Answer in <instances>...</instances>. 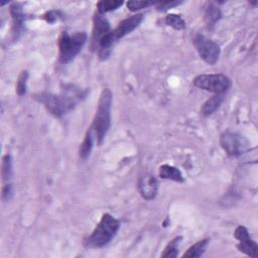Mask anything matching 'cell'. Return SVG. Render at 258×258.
I'll return each instance as SVG.
<instances>
[{"label":"cell","instance_id":"cell-23","mask_svg":"<svg viewBox=\"0 0 258 258\" xmlns=\"http://www.w3.org/2000/svg\"><path fill=\"white\" fill-rule=\"evenodd\" d=\"M127 7L130 11L132 12H136L138 10H141L143 8H147L151 5H156L157 2H153V1H128L127 3Z\"/></svg>","mask_w":258,"mask_h":258},{"label":"cell","instance_id":"cell-13","mask_svg":"<svg viewBox=\"0 0 258 258\" xmlns=\"http://www.w3.org/2000/svg\"><path fill=\"white\" fill-rule=\"evenodd\" d=\"M159 176L162 179H169L176 182H183L184 177L181 173V171L172 165L169 164H162L159 167Z\"/></svg>","mask_w":258,"mask_h":258},{"label":"cell","instance_id":"cell-15","mask_svg":"<svg viewBox=\"0 0 258 258\" xmlns=\"http://www.w3.org/2000/svg\"><path fill=\"white\" fill-rule=\"evenodd\" d=\"M222 17V12L220 10V8L214 4V3H210L208 5V7L205 10V22L209 27L214 26Z\"/></svg>","mask_w":258,"mask_h":258},{"label":"cell","instance_id":"cell-3","mask_svg":"<svg viewBox=\"0 0 258 258\" xmlns=\"http://www.w3.org/2000/svg\"><path fill=\"white\" fill-rule=\"evenodd\" d=\"M119 228V221L112 215L106 213L102 216L92 234L85 241V245L90 248H102L112 241Z\"/></svg>","mask_w":258,"mask_h":258},{"label":"cell","instance_id":"cell-11","mask_svg":"<svg viewBox=\"0 0 258 258\" xmlns=\"http://www.w3.org/2000/svg\"><path fill=\"white\" fill-rule=\"evenodd\" d=\"M137 188L140 196L144 200L152 201L155 199L157 195V189H158L157 180L150 173H144L138 179Z\"/></svg>","mask_w":258,"mask_h":258},{"label":"cell","instance_id":"cell-19","mask_svg":"<svg viewBox=\"0 0 258 258\" xmlns=\"http://www.w3.org/2000/svg\"><path fill=\"white\" fill-rule=\"evenodd\" d=\"M164 22L167 26H170L176 30H182L185 28V22L183 18L178 14H173V13L167 14L165 16Z\"/></svg>","mask_w":258,"mask_h":258},{"label":"cell","instance_id":"cell-24","mask_svg":"<svg viewBox=\"0 0 258 258\" xmlns=\"http://www.w3.org/2000/svg\"><path fill=\"white\" fill-rule=\"evenodd\" d=\"M179 4H181V1H161V2H157L156 7H157V10L159 11H166Z\"/></svg>","mask_w":258,"mask_h":258},{"label":"cell","instance_id":"cell-6","mask_svg":"<svg viewBox=\"0 0 258 258\" xmlns=\"http://www.w3.org/2000/svg\"><path fill=\"white\" fill-rule=\"evenodd\" d=\"M192 43L205 62L213 66L218 61L221 50L218 43L214 40L203 34H197L192 39Z\"/></svg>","mask_w":258,"mask_h":258},{"label":"cell","instance_id":"cell-17","mask_svg":"<svg viewBox=\"0 0 258 258\" xmlns=\"http://www.w3.org/2000/svg\"><path fill=\"white\" fill-rule=\"evenodd\" d=\"M92 127L89 128V130L87 131L86 135H85V138L80 146V150H79V155L80 157L83 159V160H86L89 156H90V153L92 151V148H93V136H92Z\"/></svg>","mask_w":258,"mask_h":258},{"label":"cell","instance_id":"cell-26","mask_svg":"<svg viewBox=\"0 0 258 258\" xmlns=\"http://www.w3.org/2000/svg\"><path fill=\"white\" fill-rule=\"evenodd\" d=\"M12 195V185L11 183H5L2 188V199L4 201H9L10 196Z\"/></svg>","mask_w":258,"mask_h":258},{"label":"cell","instance_id":"cell-10","mask_svg":"<svg viewBox=\"0 0 258 258\" xmlns=\"http://www.w3.org/2000/svg\"><path fill=\"white\" fill-rule=\"evenodd\" d=\"M110 24L104 14L96 13L93 18V31H92V38L91 44L94 50L97 49L99 42L111 31Z\"/></svg>","mask_w":258,"mask_h":258},{"label":"cell","instance_id":"cell-14","mask_svg":"<svg viewBox=\"0 0 258 258\" xmlns=\"http://www.w3.org/2000/svg\"><path fill=\"white\" fill-rule=\"evenodd\" d=\"M225 94H215L213 97L209 98L202 106L201 113L203 116H210L216 112V110L221 106L224 101Z\"/></svg>","mask_w":258,"mask_h":258},{"label":"cell","instance_id":"cell-4","mask_svg":"<svg viewBox=\"0 0 258 258\" xmlns=\"http://www.w3.org/2000/svg\"><path fill=\"white\" fill-rule=\"evenodd\" d=\"M87 33L78 31L69 34L63 31L58 39V60L60 63H69L82 50L87 41Z\"/></svg>","mask_w":258,"mask_h":258},{"label":"cell","instance_id":"cell-2","mask_svg":"<svg viewBox=\"0 0 258 258\" xmlns=\"http://www.w3.org/2000/svg\"><path fill=\"white\" fill-rule=\"evenodd\" d=\"M111 107L112 93L110 89L105 88L100 95L94 122L91 126L95 132L99 144L103 142L111 127Z\"/></svg>","mask_w":258,"mask_h":258},{"label":"cell","instance_id":"cell-8","mask_svg":"<svg viewBox=\"0 0 258 258\" xmlns=\"http://www.w3.org/2000/svg\"><path fill=\"white\" fill-rule=\"evenodd\" d=\"M234 236L239 241L237 248L240 252L254 258L258 256V246L256 242L250 237L248 230L244 226H238L235 229Z\"/></svg>","mask_w":258,"mask_h":258},{"label":"cell","instance_id":"cell-22","mask_svg":"<svg viewBox=\"0 0 258 258\" xmlns=\"http://www.w3.org/2000/svg\"><path fill=\"white\" fill-rule=\"evenodd\" d=\"M27 80H28L27 71H22L18 77L17 84H16V92H17L18 96H23L26 94Z\"/></svg>","mask_w":258,"mask_h":258},{"label":"cell","instance_id":"cell-1","mask_svg":"<svg viewBox=\"0 0 258 258\" xmlns=\"http://www.w3.org/2000/svg\"><path fill=\"white\" fill-rule=\"evenodd\" d=\"M82 90L74 87L66 89V93L59 95L51 93H40L35 96V99L43 104L45 109L55 117H61L71 112L77 105L78 101L83 97Z\"/></svg>","mask_w":258,"mask_h":258},{"label":"cell","instance_id":"cell-16","mask_svg":"<svg viewBox=\"0 0 258 258\" xmlns=\"http://www.w3.org/2000/svg\"><path fill=\"white\" fill-rule=\"evenodd\" d=\"M208 244H209V239H203L201 241H198L196 244L191 245L186 250V252H184L182 257H188V258L201 257L205 253Z\"/></svg>","mask_w":258,"mask_h":258},{"label":"cell","instance_id":"cell-20","mask_svg":"<svg viewBox=\"0 0 258 258\" xmlns=\"http://www.w3.org/2000/svg\"><path fill=\"white\" fill-rule=\"evenodd\" d=\"M1 174H2L3 181L5 183H8V181L12 176V158L9 154H6L5 156H3Z\"/></svg>","mask_w":258,"mask_h":258},{"label":"cell","instance_id":"cell-25","mask_svg":"<svg viewBox=\"0 0 258 258\" xmlns=\"http://www.w3.org/2000/svg\"><path fill=\"white\" fill-rule=\"evenodd\" d=\"M61 17V13L58 10H50L43 15V18L48 23H54Z\"/></svg>","mask_w":258,"mask_h":258},{"label":"cell","instance_id":"cell-12","mask_svg":"<svg viewBox=\"0 0 258 258\" xmlns=\"http://www.w3.org/2000/svg\"><path fill=\"white\" fill-rule=\"evenodd\" d=\"M10 13L12 16V35H13V39L16 40L22 31L25 17H24L22 7L17 3H14L11 5Z\"/></svg>","mask_w":258,"mask_h":258},{"label":"cell","instance_id":"cell-7","mask_svg":"<svg viewBox=\"0 0 258 258\" xmlns=\"http://www.w3.org/2000/svg\"><path fill=\"white\" fill-rule=\"evenodd\" d=\"M220 144L225 152L233 157L242 155L249 147L248 140L235 132H224L220 136Z\"/></svg>","mask_w":258,"mask_h":258},{"label":"cell","instance_id":"cell-9","mask_svg":"<svg viewBox=\"0 0 258 258\" xmlns=\"http://www.w3.org/2000/svg\"><path fill=\"white\" fill-rule=\"evenodd\" d=\"M142 19H143V14L141 13H136L123 19L115 29L111 30V39L113 43H115L120 38L132 32L141 23Z\"/></svg>","mask_w":258,"mask_h":258},{"label":"cell","instance_id":"cell-21","mask_svg":"<svg viewBox=\"0 0 258 258\" xmlns=\"http://www.w3.org/2000/svg\"><path fill=\"white\" fill-rule=\"evenodd\" d=\"M180 239V237H175L172 239L164 248L161 257H176L178 254V244Z\"/></svg>","mask_w":258,"mask_h":258},{"label":"cell","instance_id":"cell-18","mask_svg":"<svg viewBox=\"0 0 258 258\" xmlns=\"http://www.w3.org/2000/svg\"><path fill=\"white\" fill-rule=\"evenodd\" d=\"M123 5V1L120 0H102L97 3V12L104 14L118 9Z\"/></svg>","mask_w":258,"mask_h":258},{"label":"cell","instance_id":"cell-5","mask_svg":"<svg viewBox=\"0 0 258 258\" xmlns=\"http://www.w3.org/2000/svg\"><path fill=\"white\" fill-rule=\"evenodd\" d=\"M192 84L202 90L215 94H225L231 87V80L223 74H203L192 80Z\"/></svg>","mask_w":258,"mask_h":258}]
</instances>
